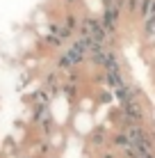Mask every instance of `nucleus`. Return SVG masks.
Masks as SVG:
<instances>
[{
    "mask_svg": "<svg viewBox=\"0 0 155 158\" xmlns=\"http://www.w3.org/2000/svg\"><path fill=\"white\" fill-rule=\"evenodd\" d=\"M80 35L89 37L91 41L105 44V46H107V41H110L107 32H105L103 23H100V19H94V16H84L82 19V23H80Z\"/></svg>",
    "mask_w": 155,
    "mask_h": 158,
    "instance_id": "nucleus-1",
    "label": "nucleus"
},
{
    "mask_svg": "<svg viewBox=\"0 0 155 158\" xmlns=\"http://www.w3.org/2000/svg\"><path fill=\"white\" fill-rule=\"evenodd\" d=\"M103 78H105V83H107V87L112 89V94H114V92H119L121 87L128 85V80L123 78V73H105Z\"/></svg>",
    "mask_w": 155,
    "mask_h": 158,
    "instance_id": "nucleus-2",
    "label": "nucleus"
},
{
    "mask_svg": "<svg viewBox=\"0 0 155 158\" xmlns=\"http://www.w3.org/2000/svg\"><path fill=\"white\" fill-rule=\"evenodd\" d=\"M141 35H144V39H146L148 44H151V46L155 44V16L141 23Z\"/></svg>",
    "mask_w": 155,
    "mask_h": 158,
    "instance_id": "nucleus-3",
    "label": "nucleus"
},
{
    "mask_svg": "<svg viewBox=\"0 0 155 158\" xmlns=\"http://www.w3.org/2000/svg\"><path fill=\"white\" fill-rule=\"evenodd\" d=\"M89 142H91L96 149H100V147H105V142H107V135H105L103 128H96L91 133V138H89Z\"/></svg>",
    "mask_w": 155,
    "mask_h": 158,
    "instance_id": "nucleus-4",
    "label": "nucleus"
},
{
    "mask_svg": "<svg viewBox=\"0 0 155 158\" xmlns=\"http://www.w3.org/2000/svg\"><path fill=\"white\" fill-rule=\"evenodd\" d=\"M112 144L116 147V149H121V151H126L128 147H130V140L123 135V131H119V133H114V138H112Z\"/></svg>",
    "mask_w": 155,
    "mask_h": 158,
    "instance_id": "nucleus-5",
    "label": "nucleus"
},
{
    "mask_svg": "<svg viewBox=\"0 0 155 158\" xmlns=\"http://www.w3.org/2000/svg\"><path fill=\"white\" fill-rule=\"evenodd\" d=\"M44 41L48 44V46H55V48H62V44H64V41L60 39V37L55 35V32H50V35H48L46 39H44Z\"/></svg>",
    "mask_w": 155,
    "mask_h": 158,
    "instance_id": "nucleus-6",
    "label": "nucleus"
},
{
    "mask_svg": "<svg viewBox=\"0 0 155 158\" xmlns=\"http://www.w3.org/2000/svg\"><path fill=\"white\" fill-rule=\"evenodd\" d=\"M100 158H114V154H103Z\"/></svg>",
    "mask_w": 155,
    "mask_h": 158,
    "instance_id": "nucleus-7",
    "label": "nucleus"
},
{
    "mask_svg": "<svg viewBox=\"0 0 155 158\" xmlns=\"http://www.w3.org/2000/svg\"><path fill=\"white\" fill-rule=\"evenodd\" d=\"M153 76H155V62H153Z\"/></svg>",
    "mask_w": 155,
    "mask_h": 158,
    "instance_id": "nucleus-8",
    "label": "nucleus"
},
{
    "mask_svg": "<svg viewBox=\"0 0 155 158\" xmlns=\"http://www.w3.org/2000/svg\"><path fill=\"white\" fill-rule=\"evenodd\" d=\"M66 2H73V0H66Z\"/></svg>",
    "mask_w": 155,
    "mask_h": 158,
    "instance_id": "nucleus-9",
    "label": "nucleus"
}]
</instances>
